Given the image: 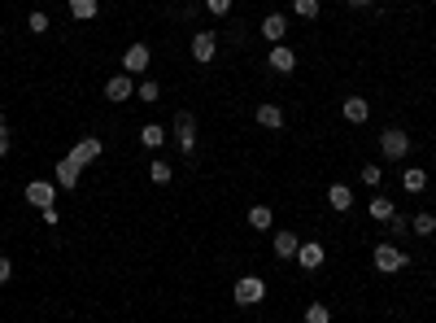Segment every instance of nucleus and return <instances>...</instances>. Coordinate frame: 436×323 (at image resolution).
<instances>
[{
    "mask_svg": "<svg viewBox=\"0 0 436 323\" xmlns=\"http://www.w3.org/2000/svg\"><path fill=\"white\" fill-rule=\"evenodd\" d=\"M9 144H13V136H9V127H0V158H9Z\"/></svg>",
    "mask_w": 436,
    "mask_h": 323,
    "instance_id": "32",
    "label": "nucleus"
},
{
    "mask_svg": "<svg viewBox=\"0 0 436 323\" xmlns=\"http://www.w3.org/2000/svg\"><path fill=\"white\" fill-rule=\"evenodd\" d=\"M27 201H31L35 210H48V206L57 201V188L48 184V180H31V184H27Z\"/></svg>",
    "mask_w": 436,
    "mask_h": 323,
    "instance_id": "8",
    "label": "nucleus"
},
{
    "mask_svg": "<svg viewBox=\"0 0 436 323\" xmlns=\"http://www.w3.org/2000/svg\"><path fill=\"white\" fill-rule=\"evenodd\" d=\"M297 249H301V236L297 232H275V254L279 258H297Z\"/></svg>",
    "mask_w": 436,
    "mask_h": 323,
    "instance_id": "16",
    "label": "nucleus"
},
{
    "mask_svg": "<svg viewBox=\"0 0 436 323\" xmlns=\"http://www.w3.org/2000/svg\"><path fill=\"white\" fill-rule=\"evenodd\" d=\"M148 180H153V184H170V180H175L170 162H148Z\"/></svg>",
    "mask_w": 436,
    "mask_h": 323,
    "instance_id": "23",
    "label": "nucleus"
},
{
    "mask_svg": "<svg viewBox=\"0 0 436 323\" xmlns=\"http://www.w3.org/2000/svg\"><path fill=\"white\" fill-rule=\"evenodd\" d=\"M266 66H271L275 74H293V70H297V53H293L288 44H275L271 53H266Z\"/></svg>",
    "mask_w": 436,
    "mask_h": 323,
    "instance_id": "7",
    "label": "nucleus"
},
{
    "mask_svg": "<svg viewBox=\"0 0 436 323\" xmlns=\"http://www.w3.org/2000/svg\"><path fill=\"white\" fill-rule=\"evenodd\" d=\"M27 27H31L35 35H44V31H48V13H44V9H35V13L27 18Z\"/></svg>",
    "mask_w": 436,
    "mask_h": 323,
    "instance_id": "29",
    "label": "nucleus"
},
{
    "mask_svg": "<svg viewBox=\"0 0 436 323\" xmlns=\"http://www.w3.org/2000/svg\"><path fill=\"white\" fill-rule=\"evenodd\" d=\"M297 266H301V271H319V266H323V240H301Z\"/></svg>",
    "mask_w": 436,
    "mask_h": 323,
    "instance_id": "10",
    "label": "nucleus"
},
{
    "mask_svg": "<svg viewBox=\"0 0 436 323\" xmlns=\"http://www.w3.org/2000/svg\"><path fill=\"white\" fill-rule=\"evenodd\" d=\"M253 122H258V127H266V131H279V127H284V110L266 101V105L253 110Z\"/></svg>",
    "mask_w": 436,
    "mask_h": 323,
    "instance_id": "11",
    "label": "nucleus"
},
{
    "mask_svg": "<svg viewBox=\"0 0 436 323\" xmlns=\"http://www.w3.org/2000/svg\"><path fill=\"white\" fill-rule=\"evenodd\" d=\"M379 153L389 158V162H401L410 153V136L401 127H389V131H379Z\"/></svg>",
    "mask_w": 436,
    "mask_h": 323,
    "instance_id": "4",
    "label": "nucleus"
},
{
    "mask_svg": "<svg viewBox=\"0 0 436 323\" xmlns=\"http://www.w3.org/2000/svg\"><path fill=\"white\" fill-rule=\"evenodd\" d=\"M401 188H406V192H423V188H428V175H423L419 166H410L406 175H401Z\"/></svg>",
    "mask_w": 436,
    "mask_h": 323,
    "instance_id": "20",
    "label": "nucleus"
},
{
    "mask_svg": "<svg viewBox=\"0 0 436 323\" xmlns=\"http://www.w3.org/2000/svg\"><path fill=\"white\" fill-rule=\"evenodd\" d=\"M397 210H393V201H389V196H375V201H371V218H379V223H389Z\"/></svg>",
    "mask_w": 436,
    "mask_h": 323,
    "instance_id": "25",
    "label": "nucleus"
},
{
    "mask_svg": "<svg viewBox=\"0 0 436 323\" xmlns=\"http://www.w3.org/2000/svg\"><path fill=\"white\" fill-rule=\"evenodd\" d=\"M232 297H236V306H258V302H266V280L262 276H240Z\"/></svg>",
    "mask_w": 436,
    "mask_h": 323,
    "instance_id": "3",
    "label": "nucleus"
},
{
    "mask_svg": "<svg viewBox=\"0 0 436 323\" xmlns=\"http://www.w3.org/2000/svg\"><path fill=\"white\" fill-rule=\"evenodd\" d=\"M70 153H74V158H79V162L88 166V162H96V158H100V140H96V136H83L79 144L70 148Z\"/></svg>",
    "mask_w": 436,
    "mask_h": 323,
    "instance_id": "17",
    "label": "nucleus"
},
{
    "mask_svg": "<svg viewBox=\"0 0 436 323\" xmlns=\"http://www.w3.org/2000/svg\"><path fill=\"white\" fill-rule=\"evenodd\" d=\"M297 18H319V0H293Z\"/></svg>",
    "mask_w": 436,
    "mask_h": 323,
    "instance_id": "27",
    "label": "nucleus"
},
{
    "mask_svg": "<svg viewBox=\"0 0 436 323\" xmlns=\"http://www.w3.org/2000/svg\"><path fill=\"white\" fill-rule=\"evenodd\" d=\"M9 276H13V262H9V258H0V284H9Z\"/></svg>",
    "mask_w": 436,
    "mask_h": 323,
    "instance_id": "33",
    "label": "nucleus"
},
{
    "mask_svg": "<svg viewBox=\"0 0 436 323\" xmlns=\"http://www.w3.org/2000/svg\"><path fill=\"white\" fill-rule=\"evenodd\" d=\"M140 144H144V148H162V144H166V127H158V122L140 127Z\"/></svg>",
    "mask_w": 436,
    "mask_h": 323,
    "instance_id": "19",
    "label": "nucleus"
},
{
    "mask_svg": "<svg viewBox=\"0 0 436 323\" xmlns=\"http://www.w3.org/2000/svg\"><path fill=\"white\" fill-rule=\"evenodd\" d=\"M136 96H140L144 105H153V101H162V88L153 83V79H144V83H136Z\"/></svg>",
    "mask_w": 436,
    "mask_h": 323,
    "instance_id": "24",
    "label": "nucleus"
},
{
    "mask_svg": "<svg viewBox=\"0 0 436 323\" xmlns=\"http://www.w3.org/2000/svg\"><path fill=\"white\" fill-rule=\"evenodd\" d=\"M371 262H375V271H384V276H397V271H406L410 266V258L397 249L393 240H384V245H375V254H371Z\"/></svg>",
    "mask_w": 436,
    "mask_h": 323,
    "instance_id": "2",
    "label": "nucleus"
},
{
    "mask_svg": "<svg viewBox=\"0 0 436 323\" xmlns=\"http://www.w3.org/2000/svg\"><path fill=\"white\" fill-rule=\"evenodd\" d=\"M70 13H74V22H92L100 13V0H70Z\"/></svg>",
    "mask_w": 436,
    "mask_h": 323,
    "instance_id": "18",
    "label": "nucleus"
},
{
    "mask_svg": "<svg viewBox=\"0 0 436 323\" xmlns=\"http://www.w3.org/2000/svg\"><path fill=\"white\" fill-rule=\"evenodd\" d=\"M271 223H275V214H271V206H253V210H249V228H258V232H266V228H271Z\"/></svg>",
    "mask_w": 436,
    "mask_h": 323,
    "instance_id": "21",
    "label": "nucleus"
},
{
    "mask_svg": "<svg viewBox=\"0 0 436 323\" xmlns=\"http://www.w3.org/2000/svg\"><path fill=\"white\" fill-rule=\"evenodd\" d=\"M105 96L118 105V101H126V96H136V83H131V74H114V79L105 83Z\"/></svg>",
    "mask_w": 436,
    "mask_h": 323,
    "instance_id": "13",
    "label": "nucleus"
},
{
    "mask_svg": "<svg viewBox=\"0 0 436 323\" xmlns=\"http://www.w3.org/2000/svg\"><path fill=\"white\" fill-rule=\"evenodd\" d=\"M79 175H83V162L74 158V153H66V158L57 162V184H61V188H79Z\"/></svg>",
    "mask_w": 436,
    "mask_h": 323,
    "instance_id": "9",
    "label": "nucleus"
},
{
    "mask_svg": "<svg viewBox=\"0 0 436 323\" xmlns=\"http://www.w3.org/2000/svg\"><path fill=\"white\" fill-rule=\"evenodd\" d=\"M232 5H236V0H205V9H210L214 18H227V13H232Z\"/></svg>",
    "mask_w": 436,
    "mask_h": 323,
    "instance_id": "28",
    "label": "nucleus"
},
{
    "mask_svg": "<svg viewBox=\"0 0 436 323\" xmlns=\"http://www.w3.org/2000/svg\"><path fill=\"white\" fill-rule=\"evenodd\" d=\"M389 223H393V236H406V228H410V218H406V214H393Z\"/></svg>",
    "mask_w": 436,
    "mask_h": 323,
    "instance_id": "31",
    "label": "nucleus"
},
{
    "mask_svg": "<svg viewBox=\"0 0 436 323\" xmlns=\"http://www.w3.org/2000/svg\"><path fill=\"white\" fill-rule=\"evenodd\" d=\"M363 184H367V188L379 184V166H363Z\"/></svg>",
    "mask_w": 436,
    "mask_h": 323,
    "instance_id": "30",
    "label": "nucleus"
},
{
    "mask_svg": "<svg viewBox=\"0 0 436 323\" xmlns=\"http://www.w3.org/2000/svg\"><path fill=\"white\" fill-rule=\"evenodd\" d=\"M305 323H331V310L323 302H310V306H305Z\"/></svg>",
    "mask_w": 436,
    "mask_h": 323,
    "instance_id": "26",
    "label": "nucleus"
},
{
    "mask_svg": "<svg viewBox=\"0 0 436 323\" xmlns=\"http://www.w3.org/2000/svg\"><path fill=\"white\" fill-rule=\"evenodd\" d=\"M410 232H415V236H432L436 232V214H415V218H410Z\"/></svg>",
    "mask_w": 436,
    "mask_h": 323,
    "instance_id": "22",
    "label": "nucleus"
},
{
    "mask_svg": "<svg viewBox=\"0 0 436 323\" xmlns=\"http://www.w3.org/2000/svg\"><path fill=\"white\" fill-rule=\"evenodd\" d=\"M148 61H153L148 44H131V48L122 53V70H126V74H148Z\"/></svg>",
    "mask_w": 436,
    "mask_h": 323,
    "instance_id": "6",
    "label": "nucleus"
},
{
    "mask_svg": "<svg viewBox=\"0 0 436 323\" xmlns=\"http://www.w3.org/2000/svg\"><path fill=\"white\" fill-rule=\"evenodd\" d=\"M327 206L345 214V210L353 206V192H349V184H331V188H327Z\"/></svg>",
    "mask_w": 436,
    "mask_h": 323,
    "instance_id": "15",
    "label": "nucleus"
},
{
    "mask_svg": "<svg viewBox=\"0 0 436 323\" xmlns=\"http://www.w3.org/2000/svg\"><path fill=\"white\" fill-rule=\"evenodd\" d=\"M262 35H266L271 44H284V35H288V18H284V13H266V18H262Z\"/></svg>",
    "mask_w": 436,
    "mask_h": 323,
    "instance_id": "12",
    "label": "nucleus"
},
{
    "mask_svg": "<svg viewBox=\"0 0 436 323\" xmlns=\"http://www.w3.org/2000/svg\"><path fill=\"white\" fill-rule=\"evenodd\" d=\"M170 136H175V144H179V153H184V158H192V153H196V118H192L188 110H179V114H175Z\"/></svg>",
    "mask_w": 436,
    "mask_h": 323,
    "instance_id": "1",
    "label": "nucleus"
},
{
    "mask_svg": "<svg viewBox=\"0 0 436 323\" xmlns=\"http://www.w3.org/2000/svg\"><path fill=\"white\" fill-rule=\"evenodd\" d=\"M341 114H345L349 122H367V118H371V105H367V96H345Z\"/></svg>",
    "mask_w": 436,
    "mask_h": 323,
    "instance_id": "14",
    "label": "nucleus"
},
{
    "mask_svg": "<svg viewBox=\"0 0 436 323\" xmlns=\"http://www.w3.org/2000/svg\"><path fill=\"white\" fill-rule=\"evenodd\" d=\"M0 127H9V118H5V110H0Z\"/></svg>",
    "mask_w": 436,
    "mask_h": 323,
    "instance_id": "35",
    "label": "nucleus"
},
{
    "mask_svg": "<svg viewBox=\"0 0 436 323\" xmlns=\"http://www.w3.org/2000/svg\"><path fill=\"white\" fill-rule=\"evenodd\" d=\"M345 5H353V9H367V5H371V0H345Z\"/></svg>",
    "mask_w": 436,
    "mask_h": 323,
    "instance_id": "34",
    "label": "nucleus"
},
{
    "mask_svg": "<svg viewBox=\"0 0 436 323\" xmlns=\"http://www.w3.org/2000/svg\"><path fill=\"white\" fill-rule=\"evenodd\" d=\"M214 57H218V35L214 31H196L192 35V61L196 66H210Z\"/></svg>",
    "mask_w": 436,
    "mask_h": 323,
    "instance_id": "5",
    "label": "nucleus"
}]
</instances>
